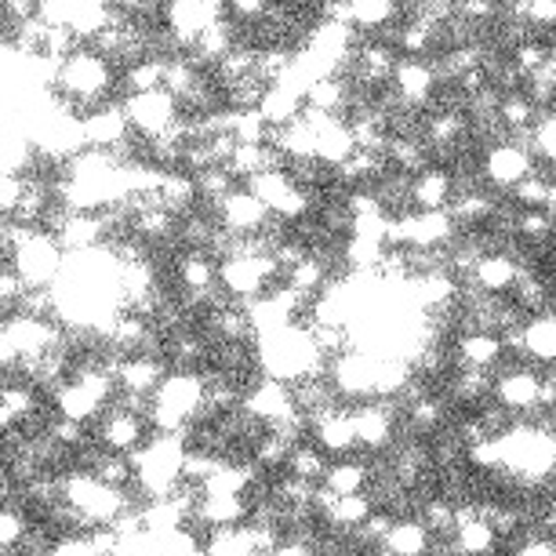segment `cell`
<instances>
[{
	"instance_id": "9a60e30c",
	"label": "cell",
	"mask_w": 556,
	"mask_h": 556,
	"mask_svg": "<svg viewBox=\"0 0 556 556\" xmlns=\"http://www.w3.org/2000/svg\"><path fill=\"white\" fill-rule=\"evenodd\" d=\"M451 361H455V367H484V371H495L502 364L498 334H491V331L455 334V339H451Z\"/></svg>"
},
{
	"instance_id": "ac0fdd59",
	"label": "cell",
	"mask_w": 556,
	"mask_h": 556,
	"mask_svg": "<svg viewBox=\"0 0 556 556\" xmlns=\"http://www.w3.org/2000/svg\"><path fill=\"white\" fill-rule=\"evenodd\" d=\"M299 113H302V91H299V88H291V84L277 80V84H269V88L262 91V99H258V117L266 121V128H269V131L285 128V124L295 121Z\"/></svg>"
},
{
	"instance_id": "5b68a950",
	"label": "cell",
	"mask_w": 556,
	"mask_h": 556,
	"mask_svg": "<svg viewBox=\"0 0 556 556\" xmlns=\"http://www.w3.org/2000/svg\"><path fill=\"white\" fill-rule=\"evenodd\" d=\"M534 167H539V161L528 153V146L520 139H502L495 146H488V150H480V161H477L484 190L498 193V197L509 193L523 175L534 172Z\"/></svg>"
},
{
	"instance_id": "9c48e42d",
	"label": "cell",
	"mask_w": 556,
	"mask_h": 556,
	"mask_svg": "<svg viewBox=\"0 0 556 556\" xmlns=\"http://www.w3.org/2000/svg\"><path fill=\"white\" fill-rule=\"evenodd\" d=\"M240 412H248L255 422L262 426H273L280 422L285 415L295 412V401H291V386L288 382H277V379H266L262 375L258 382H251L244 396H240Z\"/></svg>"
},
{
	"instance_id": "7c38bea8",
	"label": "cell",
	"mask_w": 556,
	"mask_h": 556,
	"mask_svg": "<svg viewBox=\"0 0 556 556\" xmlns=\"http://www.w3.org/2000/svg\"><path fill=\"white\" fill-rule=\"evenodd\" d=\"M172 371L164 356H153V353H131L124 356L113 371V382H117V393H142V396H153V390L161 386L164 375Z\"/></svg>"
},
{
	"instance_id": "52a82bcc",
	"label": "cell",
	"mask_w": 556,
	"mask_h": 556,
	"mask_svg": "<svg viewBox=\"0 0 556 556\" xmlns=\"http://www.w3.org/2000/svg\"><path fill=\"white\" fill-rule=\"evenodd\" d=\"M88 429H91V440H96L102 451H113V455H131V451L150 437V422H146L142 415L124 412L117 404H110Z\"/></svg>"
},
{
	"instance_id": "ba28073f",
	"label": "cell",
	"mask_w": 556,
	"mask_h": 556,
	"mask_svg": "<svg viewBox=\"0 0 556 556\" xmlns=\"http://www.w3.org/2000/svg\"><path fill=\"white\" fill-rule=\"evenodd\" d=\"M80 135H84V146H91V150L117 153L121 146L131 139V124L124 117L121 99L102 102V106L80 113Z\"/></svg>"
},
{
	"instance_id": "277c9868",
	"label": "cell",
	"mask_w": 556,
	"mask_h": 556,
	"mask_svg": "<svg viewBox=\"0 0 556 556\" xmlns=\"http://www.w3.org/2000/svg\"><path fill=\"white\" fill-rule=\"evenodd\" d=\"M277 285H285V280H280L277 262L269 255H233L218 262V288L233 302H251Z\"/></svg>"
},
{
	"instance_id": "cb8c5ba5",
	"label": "cell",
	"mask_w": 556,
	"mask_h": 556,
	"mask_svg": "<svg viewBox=\"0 0 556 556\" xmlns=\"http://www.w3.org/2000/svg\"><path fill=\"white\" fill-rule=\"evenodd\" d=\"M29 523H34V517H29V509L23 506V502H4L0 506V553H15L18 542L26 539Z\"/></svg>"
},
{
	"instance_id": "7402d4cb",
	"label": "cell",
	"mask_w": 556,
	"mask_h": 556,
	"mask_svg": "<svg viewBox=\"0 0 556 556\" xmlns=\"http://www.w3.org/2000/svg\"><path fill=\"white\" fill-rule=\"evenodd\" d=\"M204 553L207 556H255V545H251L248 523H229V528H207V534H204Z\"/></svg>"
},
{
	"instance_id": "3957f363",
	"label": "cell",
	"mask_w": 556,
	"mask_h": 556,
	"mask_svg": "<svg viewBox=\"0 0 556 556\" xmlns=\"http://www.w3.org/2000/svg\"><path fill=\"white\" fill-rule=\"evenodd\" d=\"M204 404V375L201 371H167L150 396V426L153 433H186L197 422Z\"/></svg>"
},
{
	"instance_id": "603a6c76",
	"label": "cell",
	"mask_w": 556,
	"mask_h": 556,
	"mask_svg": "<svg viewBox=\"0 0 556 556\" xmlns=\"http://www.w3.org/2000/svg\"><path fill=\"white\" fill-rule=\"evenodd\" d=\"M328 455L317 447V444H309V440H299L295 447L288 451V462H285V473L288 477H299V480H309V484H320V477H324V469H328Z\"/></svg>"
},
{
	"instance_id": "484cf974",
	"label": "cell",
	"mask_w": 556,
	"mask_h": 556,
	"mask_svg": "<svg viewBox=\"0 0 556 556\" xmlns=\"http://www.w3.org/2000/svg\"><path fill=\"white\" fill-rule=\"evenodd\" d=\"M269 0H226V18H233L240 26H251L266 15Z\"/></svg>"
},
{
	"instance_id": "8992f818",
	"label": "cell",
	"mask_w": 556,
	"mask_h": 556,
	"mask_svg": "<svg viewBox=\"0 0 556 556\" xmlns=\"http://www.w3.org/2000/svg\"><path fill=\"white\" fill-rule=\"evenodd\" d=\"M124 117H128L131 131L139 139H156V135L172 131L182 110H178V99L167 88H153V91H135V96L121 99Z\"/></svg>"
},
{
	"instance_id": "4316f807",
	"label": "cell",
	"mask_w": 556,
	"mask_h": 556,
	"mask_svg": "<svg viewBox=\"0 0 556 556\" xmlns=\"http://www.w3.org/2000/svg\"><path fill=\"white\" fill-rule=\"evenodd\" d=\"M0 556H15V553H0Z\"/></svg>"
},
{
	"instance_id": "8fae6325",
	"label": "cell",
	"mask_w": 556,
	"mask_h": 556,
	"mask_svg": "<svg viewBox=\"0 0 556 556\" xmlns=\"http://www.w3.org/2000/svg\"><path fill=\"white\" fill-rule=\"evenodd\" d=\"M215 223L229 229V233L248 237V233H258V229L269 223V207L262 204L255 193H248L244 186H237L233 193H226L223 201H218Z\"/></svg>"
},
{
	"instance_id": "ffe728a7",
	"label": "cell",
	"mask_w": 556,
	"mask_h": 556,
	"mask_svg": "<svg viewBox=\"0 0 556 556\" xmlns=\"http://www.w3.org/2000/svg\"><path fill=\"white\" fill-rule=\"evenodd\" d=\"M451 542H455V549L462 556H495V549L502 545L495 528H491L484 517H477V513L455 523V531H451Z\"/></svg>"
},
{
	"instance_id": "e0dca14e",
	"label": "cell",
	"mask_w": 556,
	"mask_h": 556,
	"mask_svg": "<svg viewBox=\"0 0 556 556\" xmlns=\"http://www.w3.org/2000/svg\"><path fill=\"white\" fill-rule=\"evenodd\" d=\"M429 542H433V531L426 528L418 517H396L390 523V531L382 534L379 553L382 556H426Z\"/></svg>"
},
{
	"instance_id": "6da1fadb",
	"label": "cell",
	"mask_w": 556,
	"mask_h": 556,
	"mask_svg": "<svg viewBox=\"0 0 556 556\" xmlns=\"http://www.w3.org/2000/svg\"><path fill=\"white\" fill-rule=\"evenodd\" d=\"M51 91L80 117V113L96 110L102 102L121 99V70H113L106 59L96 55L88 45H80L59 62L55 88Z\"/></svg>"
},
{
	"instance_id": "44dd1931",
	"label": "cell",
	"mask_w": 556,
	"mask_h": 556,
	"mask_svg": "<svg viewBox=\"0 0 556 556\" xmlns=\"http://www.w3.org/2000/svg\"><path fill=\"white\" fill-rule=\"evenodd\" d=\"M553 193H556V186H553V164H539L531 175H523L506 197L517 207H545V212H553V201H556Z\"/></svg>"
},
{
	"instance_id": "d4e9b609",
	"label": "cell",
	"mask_w": 556,
	"mask_h": 556,
	"mask_svg": "<svg viewBox=\"0 0 556 556\" xmlns=\"http://www.w3.org/2000/svg\"><path fill=\"white\" fill-rule=\"evenodd\" d=\"M45 556H106V553L91 542L88 531H80V534H62V539H55Z\"/></svg>"
},
{
	"instance_id": "d6986e66",
	"label": "cell",
	"mask_w": 556,
	"mask_h": 556,
	"mask_svg": "<svg viewBox=\"0 0 556 556\" xmlns=\"http://www.w3.org/2000/svg\"><path fill=\"white\" fill-rule=\"evenodd\" d=\"M367 484H371V469H367V458L356 455L328 462L320 477V488H328L331 495H356V491H367Z\"/></svg>"
},
{
	"instance_id": "7a4b0ae2",
	"label": "cell",
	"mask_w": 556,
	"mask_h": 556,
	"mask_svg": "<svg viewBox=\"0 0 556 556\" xmlns=\"http://www.w3.org/2000/svg\"><path fill=\"white\" fill-rule=\"evenodd\" d=\"M128 462H131V488L146 502L167 498L172 491L182 488L186 440L182 433H150L131 451Z\"/></svg>"
},
{
	"instance_id": "5bb4252c",
	"label": "cell",
	"mask_w": 556,
	"mask_h": 556,
	"mask_svg": "<svg viewBox=\"0 0 556 556\" xmlns=\"http://www.w3.org/2000/svg\"><path fill=\"white\" fill-rule=\"evenodd\" d=\"M520 353L534 367H553L556 356V313H534L520 324Z\"/></svg>"
},
{
	"instance_id": "2e32d148",
	"label": "cell",
	"mask_w": 556,
	"mask_h": 556,
	"mask_svg": "<svg viewBox=\"0 0 556 556\" xmlns=\"http://www.w3.org/2000/svg\"><path fill=\"white\" fill-rule=\"evenodd\" d=\"M451 197V172L440 164L422 167L418 175H412V207L415 212H447Z\"/></svg>"
},
{
	"instance_id": "30bf717a",
	"label": "cell",
	"mask_w": 556,
	"mask_h": 556,
	"mask_svg": "<svg viewBox=\"0 0 556 556\" xmlns=\"http://www.w3.org/2000/svg\"><path fill=\"white\" fill-rule=\"evenodd\" d=\"M390 91L401 106L426 110V102L433 99V91H437V73L429 66V59H396Z\"/></svg>"
},
{
	"instance_id": "4fadbf2b",
	"label": "cell",
	"mask_w": 556,
	"mask_h": 556,
	"mask_svg": "<svg viewBox=\"0 0 556 556\" xmlns=\"http://www.w3.org/2000/svg\"><path fill=\"white\" fill-rule=\"evenodd\" d=\"M520 262L509 255V251H491V255H480L473 262V269H469V280L473 288L488 291V295H509L513 285L520 280Z\"/></svg>"
}]
</instances>
